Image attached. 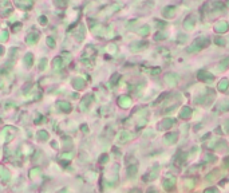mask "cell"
Returning a JSON list of instances; mask_svg holds the SVG:
<instances>
[{"label":"cell","instance_id":"1","mask_svg":"<svg viewBox=\"0 0 229 193\" xmlns=\"http://www.w3.org/2000/svg\"><path fill=\"white\" fill-rule=\"evenodd\" d=\"M206 46H209V38H198L197 40H194V43L188 47V52H196V51H201L202 48H205Z\"/></svg>","mask_w":229,"mask_h":193},{"label":"cell","instance_id":"2","mask_svg":"<svg viewBox=\"0 0 229 193\" xmlns=\"http://www.w3.org/2000/svg\"><path fill=\"white\" fill-rule=\"evenodd\" d=\"M162 187H163V189H165V190L172 192V190L175 188V178H173L172 176H168V177L163 180Z\"/></svg>","mask_w":229,"mask_h":193},{"label":"cell","instance_id":"3","mask_svg":"<svg viewBox=\"0 0 229 193\" xmlns=\"http://www.w3.org/2000/svg\"><path fill=\"white\" fill-rule=\"evenodd\" d=\"M0 11H1L3 16H7L8 13L12 12V7H11L8 0H0Z\"/></svg>","mask_w":229,"mask_h":193},{"label":"cell","instance_id":"4","mask_svg":"<svg viewBox=\"0 0 229 193\" xmlns=\"http://www.w3.org/2000/svg\"><path fill=\"white\" fill-rule=\"evenodd\" d=\"M198 79L200 81H202V82H205V83H210V82H213V79H214V76L212 75L210 73H208V71H204V70H201L200 73H198Z\"/></svg>","mask_w":229,"mask_h":193},{"label":"cell","instance_id":"5","mask_svg":"<svg viewBox=\"0 0 229 193\" xmlns=\"http://www.w3.org/2000/svg\"><path fill=\"white\" fill-rule=\"evenodd\" d=\"M15 3L20 10H30L34 4V0H15Z\"/></svg>","mask_w":229,"mask_h":193},{"label":"cell","instance_id":"6","mask_svg":"<svg viewBox=\"0 0 229 193\" xmlns=\"http://www.w3.org/2000/svg\"><path fill=\"white\" fill-rule=\"evenodd\" d=\"M177 139H178L177 133H168L163 137V142H165L166 145H173V144L177 142Z\"/></svg>","mask_w":229,"mask_h":193},{"label":"cell","instance_id":"7","mask_svg":"<svg viewBox=\"0 0 229 193\" xmlns=\"http://www.w3.org/2000/svg\"><path fill=\"white\" fill-rule=\"evenodd\" d=\"M173 124H174L173 118H165L163 121H161V124L158 125V127H159V130H168L173 126Z\"/></svg>","mask_w":229,"mask_h":193},{"label":"cell","instance_id":"8","mask_svg":"<svg viewBox=\"0 0 229 193\" xmlns=\"http://www.w3.org/2000/svg\"><path fill=\"white\" fill-rule=\"evenodd\" d=\"M158 170H159V166L158 165H156V168L153 169L151 172H149V173L143 177V180L145 181H153V180H156L157 177H158Z\"/></svg>","mask_w":229,"mask_h":193},{"label":"cell","instance_id":"9","mask_svg":"<svg viewBox=\"0 0 229 193\" xmlns=\"http://www.w3.org/2000/svg\"><path fill=\"white\" fill-rule=\"evenodd\" d=\"M118 103H119V106L127 109V107H130V105H131V98L127 97V95H122V97H119V99H118Z\"/></svg>","mask_w":229,"mask_h":193},{"label":"cell","instance_id":"10","mask_svg":"<svg viewBox=\"0 0 229 193\" xmlns=\"http://www.w3.org/2000/svg\"><path fill=\"white\" fill-rule=\"evenodd\" d=\"M186 158H188V153L180 152V153H177V156L174 157V162L177 165H182L184 161H186Z\"/></svg>","mask_w":229,"mask_h":193},{"label":"cell","instance_id":"11","mask_svg":"<svg viewBox=\"0 0 229 193\" xmlns=\"http://www.w3.org/2000/svg\"><path fill=\"white\" fill-rule=\"evenodd\" d=\"M38 39H39V32L34 30V31H32L31 34H28V36H27V43H28V45H35L36 42H38Z\"/></svg>","mask_w":229,"mask_h":193},{"label":"cell","instance_id":"12","mask_svg":"<svg viewBox=\"0 0 229 193\" xmlns=\"http://www.w3.org/2000/svg\"><path fill=\"white\" fill-rule=\"evenodd\" d=\"M190 117H192V109L188 107V106L182 107V110L180 111V118H182V119H189Z\"/></svg>","mask_w":229,"mask_h":193},{"label":"cell","instance_id":"13","mask_svg":"<svg viewBox=\"0 0 229 193\" xmlns=\"http://www.w3.org/2000/svg\"><path fill=\"white\" fill-rule=\"evenodd\" d=\"M131 133H129V131H122L121 134H119V137H118V142L119 144H126L129 139H131Z\"/></svg>","mask_w":229,"mask_h":193},{"label":"cell","instance_id":"14","mask_svg":"<svg viewBox=\"0 0 229 193\" xmlns=\"http://www.w3.org/2000/svg\"><path fill=\"white\" fill-rule=\"evenodd\" d=\"M138 173V165H130L127 168V177L129 178H134Z\"/></svg>","mask_w":229,"mask_h":193},{"label":"cell","instance_id":"15","mask_svg":"<svg viewBox=\"0 0 229 193\" xmlns=\"http://www.w3.org/2000/svg\"><path fill=\"white\" fill-rule=\"evenodd\" d=\"M165 82L168 83L169 86H175V83H177V76H175L174 74H168V75L165 76Z\"/></svg>","mask_w":229,"mask_h":193},{"label":"cell","instance_id":"16","mask_svg":"<svg viewBox=\"0 0 229 193\" xmlns=\"http://www.w3.org/2000/svg\"><path fill=\"white\" fill-rule=\"evenodd\" d=\"M73 85H74V87H75V89L82 90L83 87H85V85H86V83H85V81H83L82 78H75V79L73 81Z\"/></svg>","mask_w":229,"mask_h":193},{"label":"cell","instance_id":"17","mask_svg":"<svg viewBox=\"0 0 229 193\" xmlns=\"http://www.w3.org/2000/svg\"><path fill=\"white\" fill-rule=\"evenodd\" d=\"M228 67H229V58H225V59H223L220 62V66L217 67V70L218 71H225Z\"/></svg>","mask_w":229,"mask_h":193},{"label":"cell","instance_id":"18","mask_svg":"<svg viewBox=\"0 0 229 193\" xmlns=\"http://www.w3.org/2000/svg\"><path fill=\"white\" fill-rule=\"evenodd\" d=\"M217 107H218L220 111H226L229 110V101H220L218 105H217Z\"/></svg>","mask_w":229,"mask_h":193},{"label":"cell","instance_id":"19","mask_svg":"<svg viewBox=\"0 0 229 193\" xmlns=\"http://www.w3.org/2000/svg\"><path fill=\"white\" fill-rule=\"evenodd\" d=\"M91 101H92L91 95H87L86 98L82 101V103H80V109H82V110H87V106L91 103Z\"/></svg>","mask_w":229,"mask_h":193},{"label":"cell","instance_id":"20","mask_svg":"<svg viewBox=\"0 0 229 193\" xmlns=\"http://www.w3.org/2000/svg\"><path fill=\"white\" fill-rule=\"evenodd\" d=\"M58 106L61 107V110L66 111V113L71 111V105L68 103V102H58Z\"/></svg>","mask_w":229,"mask_h":193},{"label":"cell","instance_id":"21","mask_svg":"<svg viewBox=\"0 0 229 193\" xmlns=\"http://www.w3.org/2000/svg\"><path fill=\"white\" fill-rule=\"evenodd\" d=\"M229 86V81L228 79H221L218 83V90L220 91H226V87Z\"/></svg>","mask_w":229,"mask_h":193},{"label":"cell","instance_id":"22","mask_svg":"<svg viewBox=\"0 0 229 193\" xmlns=\"http://www.w3.org/2000/svg\"><path fill=\"white\" fill-rule=\"evenodd\" d=\"M147 47V42H141V45H134L131 46V50L133 51H141L143 50V48Z\"/></svg>","mask_w":229,"mask_h":193},{"label":"cell","instance_id":"23","mask_svg":"<svg viewBox=\"0 0 229 193\" xmlns=\"http://www.w3.org/2000/svg\"><path fill=\"white\" fill-rule=\"evenodd\" d=\"M226 28H228V24H226V23H218V24L216 25V31L220 32V34H221V32H225Z\"/></svg>","mask_w":229,"mask_h":193},{"label":"cell","instance_id":"24","mask_svg":"<svg viewBox=\"0 0 229 193\" xmlns=\"http://www.w3.org/2000/svg\"><path fill=\"white\" fill-rule=\"evenodd\" d=\"M192 15L190 16H189V18H188V19H185V28H186V30H193V27H194V22H192Z\"/></svg>","mask_w":229,"mask_h":193},{"label":"cell","instance_id":"25","mask_svg":"<svg viewBox=\"0 0 229 193\" xmlns=\"http://www.w3.org/2000/svg\"><path fill=\"white\" fill-rule=\"evenodd\" d=\"M24 63L27 64V66H32V63H34V57H32L31 54H27L24 57Z\"/></svg>","mask_w":229,"mask_h":193},{"label":"cell","instance_id":"26","mask_svg":"<svg viewBox=\"0 0 229 193\" xmlns=\"http://www.w3.org/2000/svg\"><path fill=\"white\" fill-rule=\"evenodd\" d=\"M225 149H226V142L224 139H220L216 145V150H225Z\"/></svg>","mask_w":229,"mask_h":193},{"label":"cell","instance_id":"27","mask_svg":"<svg viewBox=\"0 0 229 193\" xmlns=\"http://www.w3.org/2000/svg\"><path fill=\"white\" fill-rule=\"evenodd\" d=\"M149 31H150L149 25H145V27H142V28L138 30V34H140V35H145V36H146V35L149 34Z\"/></svg>","mask_w":229,"mask_h":193},{"label":"cell","instance_id":"28","mask_svg":"<svg viewBox=\"0 0 229 193\" xmlns=\"http://www.w3.org/2000/svg\"><path fill=\"white\" fill-rule=\"evenodd\" d=\"M217 174H218V170H213L212 172V173L210 174H208L206 177H205V180L206 181H212V180H214V178H216V176Z\"/></svg>","mask_w":229,"mask_h":193},{"label":"cell","instance_id":"29","mask_svg":"<svg viewBox=\"0 0 229 193\" xmlns=\"http://www.w3.org/2000/svg\"><path fill=\"white\" fill-rule=\"evenodd\" d=\"M205 160L209 162H214V161H217V157L214 154H212V153H208V154L205 156Z\"/></svg>","mask_w":229,"mask_h":193},{"label":"cell","instance_id":"30","mask_svg":"<svg viewBox=\"0 0 229 193\" xmlns=\"http://www.w3.org/2000/svg\"><path fill=\"white\" fill-rule=\"evenodd\" d=\"M54 3L56 4L59 8H63V7H66L67 1H66V0H54Z\"/></svg>","mask_w":229,"mask_h":193},{"label":"cell","instance_id":"31","mask_svg":"<svg viewBox=\"0 0 229 193\" xmlns=\"http://www.w3.org/2000/svg\"><path fill=\"white\" fill-rule=\"evenodd\" d=\"M204 193H220V192H218V189H217V188L212 187V188H208V189L205 190Z\"/></svg>","mask_w":229,"mask_h":193},{"label":"cell","instance_id":"32","mask_svg":"<svg viewBox=\"0 0 229 193\" xmlns=\"http://www.w3.org/2000/svg\"><path fill=\"white\" fill-rule=\"evenodd\" d=\"M99 161L102 162V164H105V162L109 161V156L107 154H102L101 157H99Z\"/></svg>","mask_w":229,"mask_h":193},{"label":"cell","instance_id":"33","mask_svg":"<svg viewBox=\"0 0 229 193\" xmlns=\"http://www.w3.org/2000/svg\"><path fill=\"white\" fill-rule=\"evenodd\" d=\"M225 39L223 38H216V45H220V46H225Z\"/></svg>","mask_w":229,"mask_h":193},{"label":"cell","instance_id":"34","mask_svg":"<svg viewBox=\"0 0 229 193\" xmlns=\"http://www.w3.org/2000/svg\"><path fill=\"white\" fill-rule=\"evenodd\" d=\"M47 45L50 46V47H55V40L51 38V36H48V38H47Z\"/></svg>","mask_w":229,"mask_h":193},{"label":"cell","instance_id":"35","mask_svg":"<svg viewBox=\"0 0 229 193\" xmlns=\"http://www.w3.org/2000/svg\"><path fill=\"white\" fill-rule=\"evenodd\" d=\"M39 138H44V139H47L48 138V134L46 133V131H39Z\"/></svg>","mask_w":229,"mask_h":193},{"label":"cell","instance_id":"36","mask_svg":"<svg viewBox=\"0 0 229 193\" xmlns=\"http://www.w3.org/2000/svg\"><path fill=\"white\" fill-rule=\"evenodd\" d=\"M39 22H40V24H47V18H46V16H40V18H39Z\"/></svg>","mask_w":229,"mask_h":193},{"label":"cell","instance_id":"37","mask_svg":"<svg viewBox=\"0 0 229 193\" xmlns=\"http://www.w3.org/2000/svg\"><path fill=\"white\" fill-rule=\"evenodd\" d=\"M7 36H8V34H7V31H3L1 34H0V40H6Z\"/></svg>","mask_w":229,"mask_h":193},{"label":"cell","instance_id":"38","mask_svg":"<svg viewBox=\"0 0 229 193\" xmlns=\"http://www.w3.org/2000/svg\"><path fill=\"white\" fill-rule=\"evenodd\" d=\"M107 50L110 51V52H115V51H117V47H115L114 45H110V46L107 47Z\"/></svg>","mask_w":229,"mask_h":193},{"label":"cell","instance_id":"39","mask_svg":"<svg viewBox=\"0 0 229 193\" xmlns=\"http://www.w3.org/2000/svg\"><path fill=\"white\" fill-rule=\"evenodd\" d=\"M146 193H158V190H157L154 187H150L149 189H147V192H146Z\"/></svg>","mask_w":229,"mask_h":193},{"label":"cell","instance_id":"40","mask_svg":"<svg viewBox=\"0 0 229 193\" xmlns=\"http://www.w3.org/2000/svg\"><path fill=\"white\" fill-rule=\"evenodd\" d=\"M186 187H188V188H193L194 187L193 180H186Z\"/></svg>","mask_w":229,"mask_h":193},{"label":"cell","instance_id":"41","mask_svg":"<svg viewBox=\"0 0 229 193\" xmlns=\"http://www.w3.org/2000/svg\"><path fill=\"white\" fill-rule=\"evenodd\" d=\"M224 166H225V168H228V166H229V157H226V158H225V161H224Z\"/></svg>","mask_w":229,"mask_h":193},{"label":"cell","instance_id":"42","mask_svg":"<svg viewBox=\"0 0 229 193\" xmlns=\"http://www.w3.org/2000/svg\"><path fill=\"white\" fill-rule=\"evenodd\" d=\"M225 127H226V133H229V121L225 122Z\"/></svg>","mask_w":229,"mask_h":193},{"label":"cell","instance_id":"43","mask_svg":"<svg viewBox=\"0 0 229 193\" xmlns=\"http://www.w3.org/2000/svg\"><path fill=\"white\" fill-rule=\"evenodd\" d=\"M3 52H4V47H3V46H0V57L3 55Z\"/></svg>","mask_w":229,"mask_h":193},{"label":"cell","instance_id":"44","mask_svg":"<svg viewBox=\"0 0 229 193\" xmlns=\"http://www.w3.org/2000/svg\"><path fill=\"white\" fill-rule=\"evenodd\" d=\"M130 193H141V190L140 189H133Z\"/></svg>","mask_w":229,"mask_h":193}]
</instances>
